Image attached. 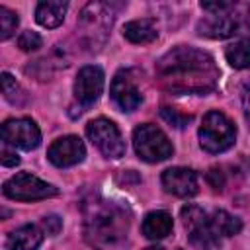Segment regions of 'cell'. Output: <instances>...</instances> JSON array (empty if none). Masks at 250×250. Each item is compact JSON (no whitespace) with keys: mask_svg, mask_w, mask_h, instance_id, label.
Here are the masks:
<instances>
[{"mask_svg":"<svg viewBox=\"0 0 250 250\" xmlns=\"http://www.w3.org/2000/svg\"><path fill=\"white\" fill-rule=\"evenodd\" d=\"M156 78L172 94H207L217 86L219 68L209 53L178 45L156 62Z\"/></svg>","mask_w":250,"mask_h":250,"instance_id":"6da1fadb","label":"cell"},{"mask_svg":"<svg viewBox=\"0 0 250 250\" xmlns=\"http://www.w3.org/2000/svg\"><path fill=\"white\" fill-rule=\"evenodd\" d=\"M127 230L125 213L111 201L96 199L84 207V232L92 244H111Z\"/></svg>","mask_w":250,"mask_h":250,"instance_id":"7a4b0ae2","label":"cell"},{"mask_svg":"<svg viewBox=\"0 0 250 250\" xmlns=\"http://www.w3.org/2000/svg\"><path fill=\"white\" fill-rule=\"evenodd\" d=\"M236 129L232 121L223 111H207L203 117V123L199 127V145L203 150L211 154L225 152L234 145Z\"/></svg>","mask_w":250,"mask_h":250,"instance_id":"3957f363","label":"cell"},{"mask_svg":"<svg viewBox=\"0 0 250 250\" xmlns=\"http://www.w3.org/2000/svg\"><path fill=\"white\" fill-rule=\"evenodd\" d=\"M133 145L135 152L145 162H162L174 152L170 139L152 123H143L133 131Z\"/></svg>","mask_w":250,"mask_h":250,"instance_id":"277c9868","label":"cell"},{"mask_svg":"<svg viewBox=\"0 0 250 250\" xmlns=\"http://www.w3.org/2000/svg\"><path fill=\"white\" fill-rule=\"evenodd\" d=\"M2 191L8 199H14V201H37V199H47L59 193L55 186L39 180L29 172H20L10 180H6Z\"/></svg>","mask_w":250,"mask_h":250,"instance_id":"5b68a950","label":"cell"},{"mask_svg":"<svg viewBox=\"0 0 250 250\" xmlns=\"http://www.w3.org/2000/svg\"><path fill=\"white\" fill-rule=\"evenodd\" d=\"M86 135L104 156L121 158L125 154V141L113 121L105 117H98L86 125Z\"/></svg>","mask_w":250,"mask_h":250,"instance_id":"8992f818","label":"cell"},{"mask_svg":"<svg viewBox=\"0 0 250 250\" xmlns=\"http://www.w3.org/2000/svg\"><path fill=\"white\" fill-rule=\"evenodd\" d=\"M182 221H184V227H186V230L189 234V240L195 246L211 250L219 242V238L215 234V229H213L211 213L203 211L201 207L186 205L182 209Z\"/></svg>","mask_w":250,"mask_h":250,"instance_id":"52a82bcc","label":"cell"},{"mask_svg":"<svg viewBox=\"0 0 250 250\" xmlns=\"http://www.w3.org/2000/svg\"><path fill=\"white\" fill-rule=\"evenodd\" d=\"M2 141L4 145H12L23 150H33L41 143V131L37 123L29 117L8 119L2 125Z\"/></svg>","mask_w":250,"mask_h":250,"instance_id":"ba28073f","label":"cell"},{"mask_svg":"<svg viewBox=\"0 0 250 250\" xmlns=\"http://www.w3.org/2000/svg\"><path fill=\"white\" fill-rule=\"evenodd\" d=\"M111 100L123 109V111H133L141 105L143 96L141 90L137 86V78L133 74L131 68H121L113 80H111V88H109Z\"/></svg>","mask_w":250,"mask_h":250,"instance_id":"9c48e42d","label":"cell"},{"mask_svg":"<svg viewBox=\"0 0 250 250\" xmlns=\"http://www.w3.org/2000/svg\"><path fill=\"white\" fill-rule=\"evenodd\" d=\"M104 70L96 64H86L78 70L74 80V96L82 105L94 104L104 90Z\"/></svg>","mask_w":250,"mask_h":250,"instance_id":"30bf717a","label":"cell"},{"mask_svg":"<svg viewBox=\"0 0 250 250\" xmlns=\"http://www.w3.org/2000/svg\"><path fill=\"white\" fill-rule=\"evenodd\" d=\"M84 156H86L84 143L76 135H66V137L53 141V145L47 150V158L59 168L74 166V164L82 162Z\"/></svg>","mask_w":250,"mask_h":250,"instance_id":"8fae6325","label":"cell"},{"mask_svg":"<svg viewBox=\"0 0 250 250\" xmlns=\"http://www.w3.org/2000/svg\"><path fill=\"white\" fill-rule=\"evenodd\" d=\"M162 186L172 195L191 197L197 193V174L189 168L174 166L162 172Z\"/></svg>","mask_w":250,"mask_h":250,"instance_id":"7c38bea8","label":"cell"},{"mask_svg":"<svg viewBox=\"0 0 250 250\" xmlns=\"http://www.w3.org/2000/svg\"><path fill=\"white\" fill-rule=\"evenodd\" d=\"M238 29V21L236 18H232L227 12H217V14H211L209 18L201 20L197 23V31L199 35H205V37H213V39H225V37H230L234 35Z\"/></svg>","mask_w":250,"mask_h":250,"instance_id":"4fadbf2b","label":"cell"},{"mask_svg":"<svg viewBox=\"0 0 250 250\" xmlns=\"http://www.w3.org/2000/svg\"><path fill=\"white\" fill-rule=\"evenodd\" d=\"M43 242V230L37 225H21L6 238L8 250H37Z\"/></svg>","mask_w":250,"mask_h":250,"instance_id":"5bb4252c","label":"cell"},{"mask_svg":"<svg viewBox=\"0 0 250 250\" xmlns=\"http://www.w3.org/2000/svg\"><path fill=\"white\" fill-rule=\"evenodd\" d=\"M172 227H174L172 215L166 211H150L143 219V225H141L143 234L150 240H160V238L168 236L172 232Z\"/></svg>","mask_w":250,"mask_h":250,"instance_id":"9a60e30c","label":"cell"},{"mask_svg":"<svg viewBox=\"0 0 250 250\" xmlns=\"http://www.w3.org/2000/svg\"><path fill=\"white\" fill-rule=\"evenodd\" d=\"M123 35L127 41L131 43H137V45H143V43H150L158 37V31H156V23L154 20L150 18H143V20H133L129 23H125L123 27Z\"/></svg>","mask_w":250,"mask_h":250,"instance_id":"2e32d148","label":"cell"},{"mask_svg":"<svg viewBox=\"0 0 250 250\" xmlns=\"http://www.w3.org/2000/svg\"><path fill=\"white\" fill-rule=\"evenodd\" d=\"M68 10V4L66 2H39L37 8H35V20L39 25L43 27H59L64 20V14Z\"/></svg>","mask_w":250,"mask_h":250,"instance_id":"e0dca14e","label":"cell"},{"mask_svg":"<svg viewBox=\"0 0 250 250\" xmlns=\"http://www.w3.org/2000/svg\"><path fill=\"white\" fill-rule=\"evenodd\" d=\"M211 221H213V229H215V234L217 238H225V236H234L240 232L242 229V223L238 217L223 211V209H217L211 213Z\"/></svg>","mask_w":250,"mask_h":250,"instance_id":"ac0fdd59","label":"cell"},{"mask_svg":"<svg viewBox=\"0 0 250 250\" xmlns=\"http://www.w3.org/2000/svg\"><path fill=\"white\" fill-rule=\"evenodd\" d=\"M225 57L234 68H250V37L227 47Z\"/></svg>","mask_w":250,"mask_h":250,"instance_id":"d6986e66","label":"cell"},{"mask_svg":"<svg viewBox=\"0 0 250 250\" xmlns=\"http://www.w3.org/2000/svg\"><path fill=\"white\" fill-rule=\"evenodd\" d=\"M20 20H18V14L8 10L6 6H0V39L6 41L14 35L16 27H18Z\"/></svg>","mask_w":250,"mask_h":250,"instance_id":"ffe728a7","label":"cell"},{"mask_svg":"<svg viewBox=\"0 0 250 250\" xmlns=\"http://www.w3.org/2000/svg\"><path fill=\"white\" fill-rule=\"evenodd\" d=\"M43 39L37 31H23L20 37H18V47L21 51H37L41 47Z\"/></svg>","mask_w":250,"mask_h":250,"instance_id":"44dd1931","label":"cell"},{"mask_svg":"<svg viewBox=\"0 0 250 250\" xmlns=\"http://www.w3.org/2000/svg\"><path fill=\"white\" fill-rule=\"evenodd\" d=\"M2 92L6 96V100H10L12 104L18 102V96H20V84L16 82V78H12L10 72H2Z\"/></svg>","mask_w":250,"mask_h":250,"instance_id":"7402d4cb","label":"cell"},{"mask_svg":"<svg viewBox=\"0 0 250 250\" xmlns=\"http://www.w3.org/2000/svg\"><path fill=\"white\" fill-rule=\"evenodd\" d=\"M160 113H162V117H164L168 123H172V125H176V127H182L186 121H189V119H191L189 115H186V117H180V115H178L176 111H172L170 107H162V111H160Z\"/></svg>","mask_w":250,"mask_h":250,"instance_id":"603a6c76","label":"cell"},{"mask_svg":"<svg viewBox=\"0 0 250 250\" xmlns=\"http://www.w3.org/2000/svg\"><path fill=\"white\" fill-rule=\"evenodd\" d=\"M43 227H45V230H47L49 234H57V232L61 230L62 223H61V219H59L57 215H49V217L43 219Z\"/></svg>","mask_w":250,"mask_h":250,"instance_id":"cb8c5ba5","label":"cell"},{"mask_svg":"<svg viewBox=\"0 0 250 250\" xmlns=\"http://www.w3.org/2000/svg\"><path fill=\"white\" fill-rule=\"evenodd\" d=\"M0 160H2L4 166H18V164H20V156H18L16 152L8 150V146L2 148V156H0Z\"/></svg>","mask_w":250,"mask_h":250,"instance_id":"d4e9b609","label":"cell"},{"mask_svg":"<svg viewBox=\"0 0 250 250\" xmlns=\"http://www.w3.org/2000/svg\"><path fill=\"white\" fill-rule=\"evenodd\" d=\"M242 105H244V117L250 125V86L244 90V96H242Z\"/></svg>","mask_w":250,"mask_h":250,"instance_id":"484cf974","label":"cell"},{"mask_svg":"<svg viewBox=\"0 0 250 250\" xmlns=\"http://www.w3.org/2000/svg\"><path fill=\"white\" fill-rule=\"evenodd\" d=\"M145 250H164V248H160V246H148V248H145Z\"/></svg>","mask_w":250,"mask_h":250,"instance_id":"4316f807","label":"cell"},{"mask_svg":"<svg viewBox=\"0 0 250 250\" xmlns=\"http://www.w3.org/2000/svg\"><path fill=\"white\" fill-rule=\"evenodd\" d=\"M248 25H250V10H248Z\"/></svg>","mask_w":250,"mask_h":250,"instance_id":"83f0119b","label":"cell"}]
</instances>
